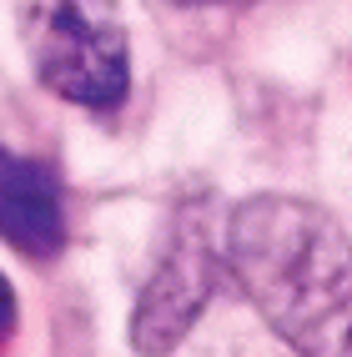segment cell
I'll return each instance as SVG.
<instances>
[{
    "label": "cell",
    "mask_w": 352,
    "mask_h": 357,
    "mask_svg": "<svg viewBox=\"0 0 352 357\" xmlns=\"http://www.w3.org/2000/svg\"><path fill=\"white\" fill-rule=\"evenodd\" d=\"M15 332V287L6 282V272H0V342H6Z\"/></svg>",
    "instance_id": "cell-5"
},
{
    "label": "cell",
    "mask_w": 352,
    "mask_h": 357,
    "mask_svg": "<svg viewBox=\"0 0 352 357\" xmlns=\"http://www.w3.org/2000/svg\"><path fill=\"white\" fill-rule=\"evenodd\" d=\"M176 6H257V0H176Z\"/></svg>",
    "instance_id": "cell-6"
},
{
    "label": "cell",
    "mask_w": 352,
    "mask_h": 357,
    "mask_svg": "<svg viewBox=\"0 0 352 357\" xmlns=\"http://www.w3.org/2000/svg\"><path fill=\"white\" fill-rule=\"evenodd\" d=\"M66 192L51 166L0 146V242L51 261L66 247Z\"/></svg>",
    "instance_id": "cell-4"
},
{
    "label": "cell",
    "mask_w": 352,
    "mask_h": 357,
    "mask_svg": "<svg viewBox=\"0 0 352 357\" xmlns=\"http://www.w3.org/2000/svg\"><path fill=\"white\" fill-rule=\"evenodd\" d=\"M26 51L45 91L116 111L131 91V45L116 0H26Z\"/></svg>",
    "instance_id": "cell-2"
},
{
    "label": "cell",
    "mask_w": 352,
    "mask_h": 357,
    "mask_svg": "<svg viewBox=\"0 0 352 357\" xmlns=\"http://www.w3.org/2000/svg\"><path fill=\"white\" fill-rule=\"evenodd\" d=\"M211 292H217V252L206 242L201 222H181L171 231L167 252H161L156 272L136 297L131 312V347L136 357H167L181 347V337L197 327L206 312Z\"/></svg>",
    "instance_id": "cell-3"
},
{
    "label": "cell",
    "mask_w": 352,
    "mask_h": 357,
    "mask_svg": "<svg viewBox=\"0 0 352 357\" xmlns=\"http://www.w3.org/2000/svg\"><path fill=\"white\" fill-rule=\"evenodd\" d=\"M227 261L297 357H352V236L327 206L272 192L237 202Z\"/></svg>",
    "instance_id": "cell-1"
}]
</instances>
